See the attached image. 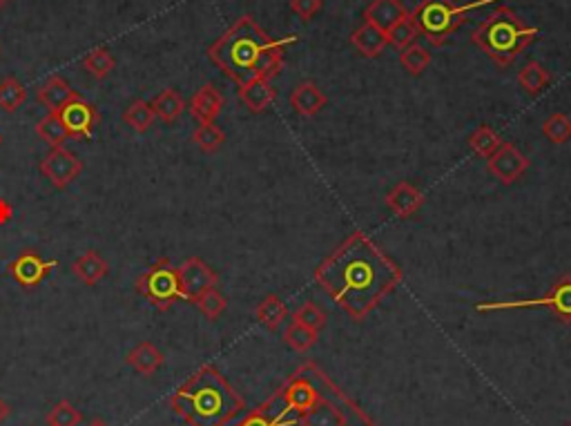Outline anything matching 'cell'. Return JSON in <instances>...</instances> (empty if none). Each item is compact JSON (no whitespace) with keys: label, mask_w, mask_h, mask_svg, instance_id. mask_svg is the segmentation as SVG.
<instances>
[{"label":"cell","mask_w":571,"mask_h":426,"mask_svg":"<svg viewBox=\"0 0 571 426\" xmlns=\"http://www.w3.org/2000/svg\"><path fill=\"white\" fill-rule=\"evenodd\" d=\"M237 426H377L317 364L306 362Z\"/></svg>","instance_id":"6da1fadb"},{"label":"cell","mask_w":571,"mask_h":426,"mask_svg":"<svg viewBox=\"0 0 571 426\" xmlns=\"http://www.w3.org/2000/svg\"><path fill=\"white\" fill-rule=\"evenodd\" d=\"M315 282L341 311L355 322H362L400 286L402 270L371 237L353 232L333 255L322 261L315 270Z\"/></svg>","instance_id":"7a4b0ae2"},{"label":"cell","mask_w":571,"mask_h":426,"mask_svg":"<svg viewBox=\"0 0 571 426\" xmlns=\"http://www.w3.org/2000/svg\"><path fill=\"white\" fill-rule=\"evenodd\" d=\"M295 41L297 36L273 41L250 16H241L226 34L210 45L208 56L237 86H246L255 78L270 81L277 77L284 68L286 45Z\"/></svg>","instance_id":"3957f363"},{"label":"cell","mask_w":571,"mask_h":426,"mask_svg":"<svg viewBox=\"0 0 571 426\" xmlns=\"http://www.w3.org/2000/svg\"><path fill=\"white\" fill-rule=\"evenodd\" d=\"M170 406L188 426H226L243 413L246 402L217 367L205 364L172 393Z\"/></svg>","instance_id":"277c9868"},{"label":"cell","mask_w":571,"mask_h":426,"mask_svg":"<svg viewBox=\"0 0 571 426\" xmlns=\"http://www.w3.org/2000/svg\"><path fill=\"white\" fill-rule=\"evenodd\" d=\"M536 27L524 25L509 7H498L477 25L471 43H476L500 68H507L529 43L536 41Z\"/></svg>","instance_id":"5b68a950"},{"label":"cell","mask_w":571,"mask_h":426,"mask_svg":"<svg viewBox=\"0 0 571 426\" xmlns=\"http://www.w3.org/2000/svg\"><path fill=\"white\" fill-rule=\"evenodd\" d=\"M495 3V0H476V3L467 5H453L451 0H422L418 7L413 9L411 18H413L415 27L420 34L429 41L431 45L440 48L449 41V36L456 30H460L467 23L471 12L486 7V5Z\"/></svg>","instance_id":"8992f818"},{"label":"cell","mask_w":571,"mask_h":426,"mask_svg":"<svg viewBox=\"0 0 571 426\" xmlns=\"http://www.w3.org/2000/svg\"><path fill=\"white\" fill-rule=\"evenodd\" d=\"M137 290L159 311H170L172 304L181 299L179 275L170 259H159L137 279Z\"/></svg>","instance_id":"52a82bcc"},{"label":"cell","mask_w":571,"mask_h":426,"mask_svg":"<svg viewBox=\"0 0 571 426\" xmlns=\"http://www.w3.org/2000/svg\"><path fill=\"white\" fill-rule=\"evenodd\" d=\"M477 311H521V308H549L560 322L571 324V275L563 277L560 282L551 286L545 297L522 299V302H494V304H477Z\"/></svg>","instance_id":"ba28073f"},{"label":"cell","mask_w":571,"mask_h":426,"mask_svg":"<svg viewBox=\"0 0 571 426\" xmlns=\"http://www.w3.org/2000/svg\"><path fill=\"white\" fill-rule=\"evenodd\" d=\"M56 116L68 130L69 139H90L95 128L98 125V110L90 101H86L81 95L65 103L60 110H56Z\"/></svg>","instance_id":"9c48e42d"},{"label":"cell","mask_w":571,"mask_h":426,"mask_svg":"<svg viewBox=\"0 0 571 426\" xmlns=\"http://www.w3.org/2000/svg\"><path fill=\"white\" fill-rule=\"evenodd\" d=\"M177 275H179V288H181V297L188 299V302H195L205 295L208 290L217 288L219 275L205 264L199 257H190L184 264L177 268Z\"/></svg>","instance_id":"30bf717a"},{"label":"cell","mask_w":571,"mask_h":426,"mask_svg":"<svg viewBox=\"0 0 571 426\" xmlns=\"http://www.w3.org/2000/svg\"><path fill=\"white\" fill-rule=\"evenodd\" d=\"M41 172L54 188L63 190L83 172V161L65 148H51L41 161Z\"/></svg>","instance_id":"8fae6325"},{"label":"cell","mask_w":571,"mask_h":426,"mask_svg":"<svg viewBox=\"0 0 571 426\" xmlns=\"http://www.w3.org/2000/svg\"><path fill=\"white\" fill-rule=\"evenodd\" d=\"M54 268L56 261H45L36 250H23L9 264V275L16 279L18 286H23L25 290H32L43 284Z\"/></svg>","instance_id":"7c38bea8"},{"label":"cell","mask_w":571,"mask_h":426,"mask_svg":"<svg viewBox=\"0 0 571 426\" xmlns=\"http://www.w3.org/2000/svg\"><path fill=\"white\" fill-rule=\"evenodd\" d=\"M486 168H489V172L498 181H503V184H513V181H518L524 172H527L529 159L524 157L516 145L503 143L494 157L486 159Z\"/></svg>","instance_id":"4fadbf2b"},{"label":"cell","mask_w":571,"mask_h":426,"mask_svg":"<svg viewBox=\"0 0 571 426\" xmlns=\"http://www.w3.org/2000/svg\"><path fill=\"white\" fill-rule=\"evenodd\" d=\"M190 114L195 116L199 123H214L223 110V96L214 86H204L195 92L190 98Z\"/></svg>","instance_id":"5bb4252c"},{"label":"cell","mask_w":571,"mask_h":426,"mask_svg":"<svg viewBox=\"0 0 571 426\" xmlns=\"http://www.w3.org/2000/svg\"><path fill=\"white\" fill-rule=\"evenodd\" d=\"M406 7L402 5V0H373L371 5L364 12V21L371 23V25L380 27L386 34L393 25L402 21L406 16Z\"/></svg>","instance_id":"9a60e30c"},{"label":"cell","mask_w":571,"mask_h":426,"mask_svg":"<svg viewBox=\"0 0 571 426\" xmlns=\"http://www.w3.org/2000/svg\"><path fill=\"white\" fill-rule=\"evenodd\" d=\"M386 205L391 208V213L397 214V217H411V214H415L424 205V196L422 192L415 188V186H411L409 181H402L395 188L388 190Z\"/></svg>","instance_id":"2e32d148"},{"label":"cell","mask_w":571,"mask_h":426,"mask_svg":"<svg viewBox=\"0 0 571 426\" xmlns=\"http://www.w3.org/2000/svg\"><path fill=\"white\" fill-rule=\"evenodd\" d=\"M326 105V96L315 83L304 81L290 95V107L302 116H315Z\"/></svg>","instance_id":"e0dca14e"},{"label":"cell","mask_w":571,"mask_h":426,"mask_svg":"<svg viewBox=\"0 0 571 426\" xmlns=\"http://www.w3.org/2000/svg\"><path fill=\"white\" fill-rule=\"evenodd\" d=\"M163 359L166 358H163V353L152 344V341H141V344H137L130 350L125 362H128V367H132L139 376L150 377L163 367Z\"/></svg>","instance_id":"ac0fdd59"},{"label":"cell","mask_w":571,"mask_h":426,"mask_svg":"<svg viewBox=\"0 0 571 426\" xmlns=\"http://www.w3.org/2000/svg\"><path fill=\"white\" fill-rule=\"evenodd\" d=\"M239 101L250 112H264L273 105L275 90L266 78H255V81L246 83V86H239Z\"/></svg>","instance_id":"d6986e66"},{"label":"cell","mask_w":571,"mask_h":426,"mask_svg":"<svg viewBox=\"0 0 571 426\" xmlns=\"http://www.w3.org/2000/svg\"><path fill=\"white\" fill-rule=\"evenodd\" d=\"M77 96H78V92H74L63 77H50L48 81H45L43 86L39 87V95H36L41 105L48 107L50 112L60 110L65 103H69L72 98H77Z\"/></svg>","instance_id":"ffe728a7"},{"label":"cell","mask_w":571,"mask_h":426,"mask_svg":"<svg viewBox=\"0 0 571 426\" xmlns=\"http://www.w3.org/2000/svg\"><path fill=\"white\" fill-rule=\"evenodd\" d=\"M350 43L355 45V50L359 51V54L368 56V59H376V56H380L384 48L388 45V39L386 34L380 30V27L371 25V23L364 21V25H359L358 30L353 32V36H350Z\"/></svg>","instance_id":"44dd1931"},{"label":"cell","mask_w":571,"mask_h":426,"mask_svg":"<svg viewBox=\"0 0 571 426\" xmlns=\"http://www.w3.org/2000/svg\"><path fill=\"white\" fill-rule=\"evenodd\" d=\"M72 270L86 286H96L107 273H110V266H107V261L103 259L96 250H87L86 255H81L74 261Z\"/></svg>","instance_id":"7402d4cb"},{"label":"cell","mask_w":571,"mask_h":426,"mask_svg":"<svg viewBox=\"0 0 571 426\" xmlns=\"http://www.w3.org/2000/svg\"><path fill=\"white\" fill-rule=\"evenodd\" d=\"M150 105H152L154 114H157L161 121H166V123H175V121L179 119L186 110V101L181 98L179 92L172 90V87H168V90H163L161 95L154 96Z\"/></svg>","instance_id":"603a6c76"},{"label":"cell","mask_w":571,"mask_h":426,"mask_svg":"<svg viewBox=\"0 0 571 426\" xmlns=\"http://www.w3.org/2000/svg\"><path fill=\"white\" fill-rule=\"evenodd\" d=\"M549 81H551L549 72H547L540 63H536V60L527 63L521 72H518V83H521L522 90L529 92V95H538V92H542L547 86H549Z\"/></svg>","instance_id":"cb8c5ba5"},{"label":"cell","mask_w":571,"mask_h":426,"mask_svg":"<svg viewBox=\"0 0 571 426\" xmlns=\"http://www.w3.org/2000/svg\"><path fill=\"white\" fill-rule=\"evenodd\" d=\"M25 101H27V90L18 78L7 77L5 81H0V110L12 114V112H16L18 107L25 105Z\"/></svg>","instance_id":"d4e9b609"},{"label":"cell","mask_w":571,"mask_h":426,"mask_svg":"<svg viewBox=\"0 0 571 426\" xmlns=\"http://www.w3.org/2000/svg\"><path fill=\"white\" fill-rule=\"evenodd\" d=\"M504 141L500 139V134L495 130H491L489 125H480L474 134L469 137L471 150L482 159H491L500 150V145Z\"/></svg>","instance_id":"484cf974"},{"label":"cell","mask_w":571,"mask_h":426,"mask_svg":"<svg viewBox=\"0 0 571 426\" xmlns=\"http://www.w3.org/2000/svg\"><path fill=\"white\" fill-rule=\"evenodd\" d=\"M36 134H39V137L43 139L50 148H63V143L69 139L68 130H65V125L60 123L56 112H48V116H43V119L39 121V125H36Z\"/></svg>","instance_id":"4316f807"},{"label":"cell","mask_w":571,"mask_h":426,"mask_svg":"<svg viewBox=\"0 0 571 426\" xmlns=\"http://www.w3.org/2000/svg\"><path fill=\"white\" fill-rule=\"evenodd\" d=\"M286 313L288 311H286V304L282 299H279L277 295H268V297L257 306V320H259L266 329L277 331L279 324L286 320Z\"/></svg>","instance_id":"83f0119b"},{"label":"cell","mask_w":571,"mask_h":426,"mask_svg":"<svg viewBox=\"0 0 571 426\" xmlns=\"http://www.w3.org/2000/svg\"><path fill=\"white\" fill-rule=\"evenodd\" d=\"M154 119H157V114H154L152 105L145 101H132L130 103L128 110L123 112V121L130 125V128L134 130V132H148L150 128H152Z\"/></svg>","instance_id":"f1b7e54d"},{"label":"cell","mask_w":571,"mask_h":426,"mask_svg":"<svg viewBox=\"0 0 571 426\" xmlns=\"http://www.w3.org/2000/svg\"><path fill=\"white\" fill-rule=\"evenodd\" d=\"M114 56H112V51L107 48H95L86 59H83V69H86L87 74H92L95 78H98V81L105 78L107 74L114 69Z\"/></svg>","instance_id":"f546056e"},{"label":"cell","mask_w":571,"mask_h":426,"mask_svg":"<svg viewBox=\"0 0 571 426\" xmlns=\"http://www.w3.org/2000/svg\"><path fill=\"white\" fill-rule=\"evenodd\" d=\"M192 141L199 145V150L213 154L217 152L223 143H226V134H223V130L219 128V125L201 123L199 128L195 130V134H192Z\"/></svg>","instance_id":"4dcf8cb0"},{"label":"cell","mask_w":571,"mask_h":426,"mask_svg":"<svg viewBox=\"0 0 571 426\" xmlns=\"http://www.w3.org/2000/svg\"><path fill=\"white\" fill-rule=\"evenodd\" d=\"M418 36H420V32H418V27H415V23H413V18H411V14H406V16L402 18V21L397 23V25H393L391 30L386 32L388 43L395 45L397 50H404V48H409V45H413Z\"/></svg>","instance_id":"1f68e13d"},{"label":"cell","mask_w":571,"mask_h":426,"mask_svg":"<svg viewBox=\"0 0 571 426\" xmlns=\"http://www.w3.org/2000/svg\"><path fill=\"white\" fill-rule=\"evenodd\" d=\"M400 63H402V68L406 69V72L413 74V77H418V74H422L424 69H427L431 65V51L427 48H422V45L413 43V45H409V48L402 50Z\"/></svg>","instance_id":"d6a6232c"},{"label":"cell","mask_w":571,"mask_h":426,"mask_svg":"<svg viewBox=\"0 0 571 426\" xmlns=\"http://www.w3.org/2000/svg\"><path fill=\"white\" fill-rule=\"evenodd\" d=\"M542 134L556 145L567 143L571 139V119L567 114H563V112H556V114H551L549 119L545 121Z\"/></svg>","instance_id":"836d02e7"},{"label":"cell","mask_w":571,"mask_h":426,"mask_svg":"<svg viewBox=\"0 0 571 426\" xmlns=\"http://www.w3.org/2000/svg\"><path fill=\"white\" fill-rule=\"evenodd\" d=\"M81 422L83 413L68 400H60L48 413V426H78Z\"/></svg>","instance_id":"e575fe53"},{"label":"cell","mask_w":571,"mask_h":426,"mask_svg":"<svg viewBox=\"0 0 571 426\" xmlns=\"http://www.w3.org/2000/svg\"><path fill=\"white\" fill-rule=\"evenodd\" d=\"M196 306H199V311L204 313L205 317H208V320H219V317L223 315V313H226V306H228V302H226V297H223L222 293H219L217 288H213V290H208V293L205 295H201L199 299H196Z\"/></svg>","instance_id":"d590c367"},{"label":"cell","mask_w":571,"mask_h":426,"mask_svg":"<svg viewBox=\"0 0 571 426\" xmlns=\"http://www.w3.org/2000/svg\"><path fill=\"white\" fill-rule=\"evenodd\" d=\"M293 322H297V324L306 326V329L320 332L326 326V313L322 311L320 306H315V304L308 302V304H304V306H299L297 311H295Z\"/></svg>","instance_id":"8d00e7d4"},{"label":"cell","mask_w":571,"mask_h":426,"mask_svg":"<svg viewBox=\"0 0 571 426\" xmlns=\"http://www.w3.org/2000/svg\"><path fill=\"white\" fill-rule=\"evenodd\" d=\"M284 337H286V341H288L290 349L304 353V350H308L317 341V331H311V329H306V326L293 322V324L288 326V331H286Z\"/></svg>","instance_id":"74e56055"},{"label":"cell","mask_w":571,"mask_h":426,"mask_svg":"<svg viewBox=\"0 0 571 426\" xmlns=\"http://www.w3.org/2000/svg\"><path fill=\"white\" fill-rule=\"evenodd\" d=\"M290 9H293L302 21H311V18L322 9V0H290Z\"/></svg>","instance_id":"f35d334b"},{"label":"cell","mask_w":571,"mask_h":426,"mask_svg":"<svg viewBox=\"0 0 571 426\" xmlns=\"http://www.w3.org/2000/svg\"><path fill=\"white\" fill-rule=\"evenodd\" d=\"M12 217H14V208L9 205V201H5L3 196H0V226L12 222Z\"/></svg>","instance_id":"ab89813d"},{"label":"cell","mask_w":571,"mask_h":426,"mask_svg":"<svg viewBox=\"0 0 571 426\" xmlns=\"http://www.w3.org/2000/svg\"><path fill=\"white\" fill-rule=\"evenodd\" d=\"M9 413H12V409H9V404L7 402L3 400V397H0V424L5 422V420L9 418Z\"/></svg>","instance_id":"60d3db41"},{"label":"cell","mask_w":571,"mask_h":426,"mask_svg":"<svg viewBox=\"0 0 571 426\" xmlns=\"http://www.w3.org/2000/svg\"><path fill=\"white\" fill-rule=\"evenodd\" d=\"M90 426H107L103 420H95V422H90Z\"/></svg>","instance_id":"b9f144b4"},{"label":"cell","mask_w":571,"mask_h":426,"mask_svg":"<svg viewBox=\"0 0 571 426\" xmlns=\"http://www.w3.org/2000/svg\"><path fill=\"white\" fill-rule=\"evenodd\" d=\"M7 3H9V0H0V9H3Z\"/></svg>","instance_id":"7bdbcfd3"},{"label":"cell","mask_w":571,"mask_h":426,"mask_svg":"<svg viewBox=\"0 0 571 426\" xmlns=\"http://www.w3.org/2000/svg\"><path fill=\"white\" fill-rule=\"evenodd\" d=\"M0 143H3V137H0Z\"/></svg>","instance_id":"ee69618b"}]
</instances>
